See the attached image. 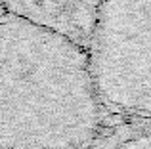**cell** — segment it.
Returning a JSON list of instances; mask_svg holds the SVG:
<instances>
[{
	"label": "cell",
	"mask_w": 151,
	"mask_h": 149,
	"mask_svg": "<svg viewBox=\"0 0 151 149\" xmlns=\"http://www.w3.org/2000/svg\"><path fill=\"white\" fill-rule=\"evenodd\" d=\"M105 122L86 46L4 11L0 149H90Z\"/></svg>",
	"instance_id": "obj_1"
},
{
	"label": "cell",
	"mask_w": 151,
	"mask_h": 149,
	"mask_svg": "<svg viewBox=\"0 0 151 149\" xmlns=\"http://www.w3.org/2000/svg\"><path fill=\"white\" fill-rule=\"evenodd\" d=\"M86 52L107 117L151 120V0H103Z\"/></svg>",
	"instance_id": "obj_2"
},
{
	"label": "cell",
	"mask_w": 151,
	"mask_h": 149,
	"mask_svg": "<svg viewBox=\"0 0 151 149\" xmlns=\"http://www.w3.org/2000/svg\"><path fill=\"white\" fill-rule=\"evenodd\" d=\"M6 14L25 17L88 44L98 10L103 0H0Z\"/></svg>",
	"instance_id": "obj_3"
},
{
	"label": "cell",
	"mask_w": 151,
	"mask_h": 149,
	"mask_svg": "<svg viewBox=\"0 0 151 149\" xmlns=\"http://www.w3.org/2000/svg\"><path fill=\"white\" fill-rule=\"evenodd\" d=\"M90 149H151V120L107 117Z\"/></svg>",
	"instance_id": "obj_4"
},
{
	"label": "cell",
	"mask_w": 151,
	"mask_h": 149,
	"mask_svg": "<svg viewBox=\"0 0 151 149\" xmlns=\"http://www.w3.org/2000/svg\"><path fill=\"white\" fill-rule=\"evenodd\" d=\"M4 14V8H2V2H0V15Z\"/></svg>",
	"instance_id": "obj_5"
}]
</instances>
